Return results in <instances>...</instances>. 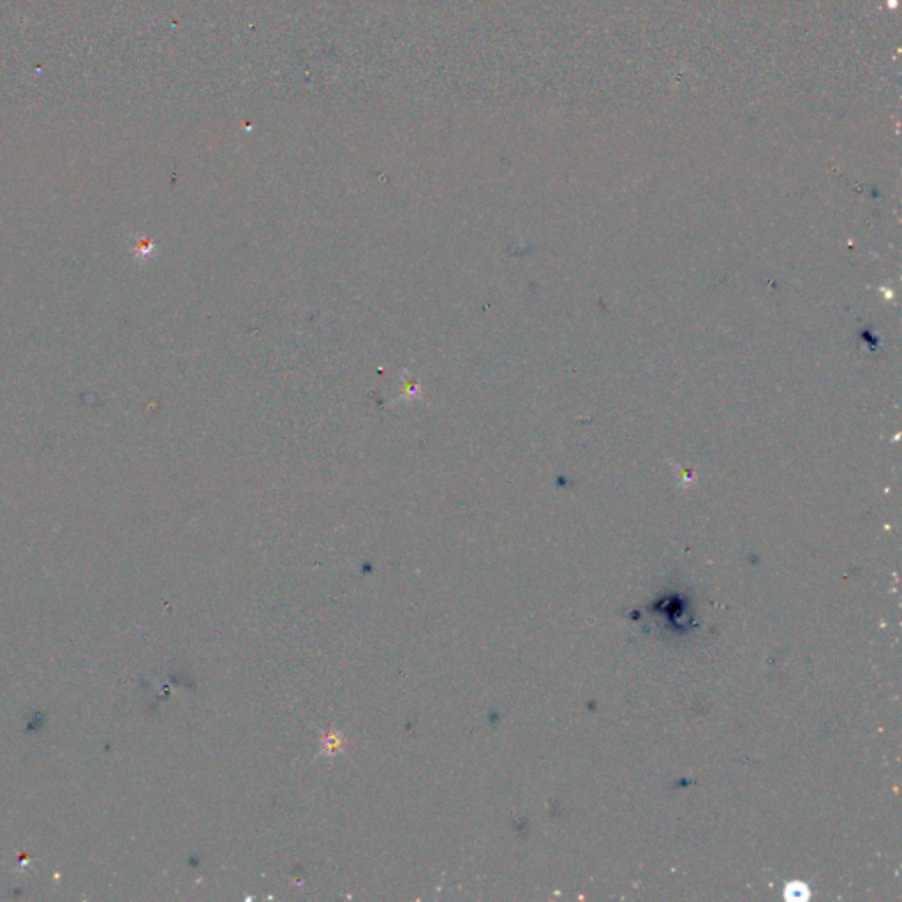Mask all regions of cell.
Masks as SVG:
<instances>
[{
    "mask_svg": "<svg viewBox=\"0 0 902 902\" xmlns=\"http://www.w3.org/2000/svg\"><path fill=\"white\" fill-rule=\"evenodd\" d=\"M786 897L790 901H806L807 897H809V892H807V887L804 883H792V885L786 887Z\"/></svg>",
    "mask_w": 902,
    "mask_h": 902,
    "instance_id": "6da1fadb",
    "label": "cell"
}]
</instances>
